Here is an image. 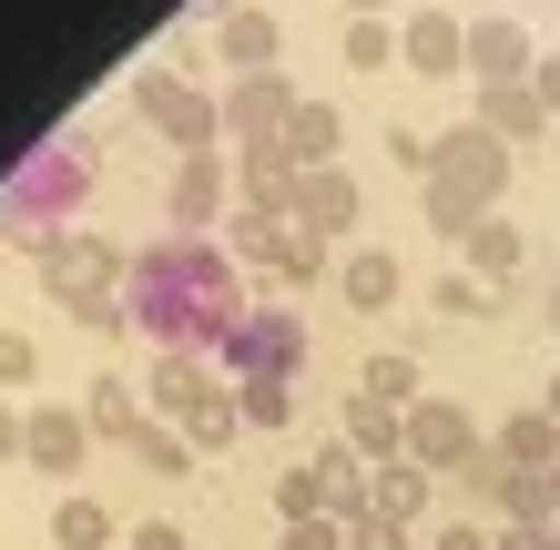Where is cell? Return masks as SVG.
I'll list each match as a JSON object with an SVG mask.
<instances>
[{
	"label": "cell",
	"instance_id": "6da1fadb",
	"mask_svg": "<svg viewBox=\"0 0 560 550\" xmlns=\"http://www.w3.org/2000/svg\"><path fill=\"white\" fill-rule=\"evenodd\" d=\"M122 316L153 337V358H214L245 316V276H235V245L214 235H163L122 266Z\"/></svg>",
	"mask_w": 560,
	"mask_h": 550
},
{
	"label": "cell",
	"instance_id": "7a4b0ae2",
	"mask_svg": "<svg viewBox=\"0 0 560 550\" xmlns=\"http://www.w3.org/2000/svg\"><path fill=\"white\" fill-rule=\"evenodd\" d=\"M82 194H92V133H51V143H31L11 184H0V224H11L21 245H42L61 214H82Z\"/></svg>",
	"mask_w": 560,
	"mask_h": 550
},
{
	"label": "cell",
	"instance_id": "3957f363",
	"mask_svg": "<svg viewBox=\"0 0 560 550\" xmlns=\"http://www.w3.org/2000/svg\"><path fill=\"white\" fill-rule=\"evenodd\" d=\"M31 266H42V285L82 316L92 337L133 327V316H122V266H133V255H113L103 235H42V245H31Z\"/></svg>",
	"mask_w": 560,
	"mask_h": 550
},
{
	"label": "cell",
	"instance_id": "277c9868",
	"mask_svg": "<svg viewBox=\"0 0 560 550\" xmlns=\"http://www.w3.org/2000/svg\"><path fill=\"white\" fill-rule=\"evenodd\" d=\"M133 113L174 153H214V133H224V103H214V92H194L184 72H133Z\"/></svg>",
	"mask_w": 560,
	"mask_h": 550
},
{
	"label": "cell",
	"instance_id": "5b68a950",
	"mask_svg": "<svg viewBox=\"0 0 560 550\" xmlns=\"http://www.w3.org/2000/svg\"><path fill=\"white\" fill-rule=\"evenodd\" d=\"M235 377H295L306 367V316H285V306H245L235 316V337L214 347Z\"/></svg>",
	"mask_w": 560,
	"mask_h": 550
},
{
	"label": "cell",
	"instance_id": "8992f818",
	"mask_svg": "<svg viewBox=\"0 0 560 550\" xmlns=\"http://www.w3.org/2000/svg\"><path fill=\"white\" fill-rule=\"evenodd\" d=\"M428 153H439V164H428L439 184H458V194H479V204L500 214V194H510V164H520V153H510L500 133H489V122H458V133H439Z\"/></svg>",
	"mask_w": 560,
	"mask_h": 550
},
{
	"label": "cell",
	"instance_id": "52a82bcc",
	"mask_svg": "<svg viewBox=\"0 0 560 550\" xmlns=\"http://www.w3.org/2000/svg\"><path fill=\"white\" fill-rule=\"evenodd\" d=\"M479 448H489V438H479V418L458 408V398H418V408H408V459H418L428 479H458Z\"/></svg>",
	"mask_w": 560,
	"mask_h": 550
},
{
	"label": "cell",
	"instance_id": "ba28073f",
	"mask_svg": "<svg viewBox=\"0 0 560 550\" xmlns=\"http://www.w3.org/2000/svg\"><path fill=\"white\" fill-rule=\"evenodd\" d=\"M398 61L418 82H458V72H469V21L439 11V0H418V11L398 21Z\"/></svg>",
	"mask_w": 560,
	"mask_h": 550
},
{
	"label": "cell",
	"instance_id": "9c48e42d",
	"mask_svg": "<svg viewBox=\"0 0 560 550\" xmlns=\"http://www.w3.org/2000/svg\"><path fill=\"white\" fill-rule=\"evenodd\" d=\"M224 204H235V153H184V164H174V194H163L174 235H205Z\"/></svg>",
	"mask_w": 560,
	"mask_h": 550
},
{
	"label": "cell",
	"instance_id": "30bf717a",
	"mask_svg": "<svg viewBox=\"0 0 560 550\" xmlns=\"http://www.w3.org/2000/svg\"><path fill=\"white\" fill-rule=\"evenodd\" d=\"M21 459L42 469V479H72L92 459V418L72 398H31V438H21Z\"/></svg>",
	"mask_w": 560,
	"mask_h": 550
},
{
	"label": "cell",
	"instance_id": "8fae6325",
	"mask_svg": "<svg viewBox=\"0 0 560 550\" xmlns=\"http://www.w3.org/2000/svg\"><path fill=\"white\" fill-rule=\"evenodd\" d=\"M295 103H306V92H295L285 72H235V82H224V133H235V143H266V133H285Z\"/></svg>",
	"mask_w": 560,
	"mask_h": 550
},
{
	"label": "cell",
	"instance_id": "7c38bea8",
	"mask_svg": "<svg viewBox=\"0 0 560 550\" xmlns=\"http://www.w3.org/2000/svg\"><path fill=\"white\" fill-rule=\"evenodd\" d=\"M285 224L295 235H316V245H337V235H357V174H295V204H285Z\"/></svg>",
	"mask_w": 560,
	"mask_h": 550
},
{
	"label": "cell",
	"instance_id": "4fadbf2b",
	"mask_svg": "<svg viewBox=\"0 0 560 550\" xmlns=\"http://www.w3.org/2000/svg\"><path fill=\"white\" fill-rule=\"evenodd\" d=\"M214 51H224V72H276V11L266 0H224L214 11Z\"/></svg>",
	"mask_w": 560,
	"mask_h": 550
},
{
	"label": "cell",
	"instance_id": "5bb4252c",
	"mask_svg": "<svg viewBox=\"0 0 560 550\" xmlns=\"http://www.w3.org/2000/svg\"><path fill=\"white\" fill-rule=\"evenodd\" d=\"M530 31H520V21H500V11H489V21H469V82L479 92H500V82H530Z\"/></svg>",
	"mask_w": 560,
	"mask_h": 550
},
{
	"label": "cell",
	"instance_id": "9a60e30c",
	"mask_svg": "<svg viewBox=\"0 0 560 550\" xmlns=\"http://www.w3.org/2000/svg\"><path fill=\"white\" fill-rule=\"evenodd\" d=\"M357 459L368 469H387V459H408V408H387V398H368V387H357L347 398V429H337Z\"/></svg>",
	"mask_w": 560,
	"mask_h": 550
},
{
	"label": "cell",
	"instance_id": "2e32d148",
	"mask_svg": "<svg viewBox=\"0 0 560 550\" xmlns=\"http://www.w3.org/2000/svg\"><path fill=\"white\" fill-rule=\"evenodd\" d=\"M337 296H347L357 316H387V306L408 296V266H398V255H387V245H357L347 266H337Z\"/></svg>",
	"mask_w": 560,
	"mask_h": 550
},
{
	"label": "cell",
	"instance_id": "e0dca14e",
	"mask_svg": "<svg viewBox=\"0 0 560 550\" xmlns=\"http://www.w3.org/2000/svg\"><path fill=\"white\" fill-rule=\"evenodd\" d=\"M205 398H214V367H205V358H153V367H143V408H153V418H194Z\"/></svg>",
	"mask_w": 560,
	"mask_h": 550
},
{
	"label": "cell",
	"instance_id": "ac0fdd59",
	"mask_svg": "<svg viewBox=\"0 0 560 550\" xmlns=\"http://www.w3.org/2000/svg\"><path fill=\"white\" fill-rule=\"evenodd\" d=\"M469 122H489V133H500V143L520 153L530 133H550V103H540L530 82H500V92H479V113H469Z\"/></svg>",
	"mask_w": 560,
	"mask_h": 550
},
{
	"label": "cell",
	"instance_id": "d6986e66",
	"mask_svg": "<svg viewBox=\"0 0 560 550\" xmlns=\"http://www.w3.org/2000/svg\"><path fill=\"white\" fill-rule=\"evenodd\" d=\"M337 143H347L337 103H295V113H285V153H295V174H326V164H337Z\"/></svg>",
	"mask_w": 560,
	"mask_h": 550
},
{
	"label": "cell",
	"instance_id": "ffe728a7",
	"mask_svg": "<svg viewBox=\"0 0 560 550\" xmlns=\"http://www.w3.org/2000/svg\"><path fill=\"white\" fill-rule=\"evenodd\" d=\"M428 490H439V479H428L418 459H387V469H368V510H377V520H418V510H428Z\"/></svg>",
	"mask_w": 560,
	"mask_h": 550
},
{
	"label": "cell",
	"instance_id": "44dd1931",
	"mask_svg": "<svg viewBox=\"0 0 560 550\" xmlns=\"http://www.w3.org/2000/svg\"><path fill=\"white\" fill-rule=\"evenodd\" d=\"M489 448H500L510 469H550V479H560V429H550V408H520V418H500V438H489Z\"/></svg>",
	"mask_w": 560,
	"mask_h": 550
},
{
	"label": "cell",
	"instance_id": "7402d4cb",
	"mask_svg": "<svg viewBox=\"0 0 560 550\" xmlns=\"http://www.w3.org/2000/svg\"><path fill=\"white\" fill-rule=\"evenodd\" d=\"M82 418H92V438H122V448H133V429H143V387L133 377H92V398H82Z\"/></svg>",
	"mask_w": 560,
	"mask_h": 550
},
{
	"label": "cell",
	"instance_id": "603a6c76",
	"mask_svg": "<svg viewBox=\"0 0 560 550\" xmlns=\"http://www.w3.org/2000/svg\"><path fill=\"white\" fill-rule=\"evenodd\" d=\"M51 550H122V530H113V510H103V500H82V490H72V500L51 510Z\"/></svg>",
	"mask_w": 560,
	"mask_h": 550
},
{
	"label": "cell",
	"instance_id": "cb8c5ba5",
	"mask_svg": "<svg viewBox=\"0 0 560 550\" xmlns=\"http://www.w3.org/2000/svg\"><path fill=\"white\" fill-rule=\"evenodd\" d=\"M458 255H469V276H479V285H510V276H520V224H510V214H489Z\"/></svg>",
	"mask_w": 560,
	"mask_h": 550
},
{
	"label": "cell",
	"instance_id": "d4e9b609",
	"mask_svg": "<svg viewBox=\"0 0 560 550\" xmlns=\"http://www.w3.org/2000/svg\"><path fill=\"white\" fill-rule=\"evenodd\" d=\"M276 510H285V530H295V520H337V500H326V469H316V459L276 469Z\"/></svg>",
	"mask_w": 560,
	"mask_h": 550
},
{
	"label": "cell",
	"instance_id": "484cf974",
	"mask_svg": "<svg viewBox=\"0 0 560 550\" xmlns=\"http://www.w3.org/2000/svg\"><path fill=\"white\" fill-rule=\"evenodd\" d=\"M174 429L194 438V459H205V448H224V438H235V429H245V408H235V377H224V387H214V398H205V408H194V418H174Z\"/></svg>",
	"mask_w": 560,
	"mask_h": 550
},
{
	"label": "cell",
	"instance_id": "4316f807",
	"mask_svg": "<svg viewBox=\"0 0 560 550\" xmlns=\"http://www.w3.org/2000/svg\"><path fill=\"white\" fill-rule=\"evenodd\" d=\"M428 224H439L448 245H469L479 224H489V204H479V194H458V184H439V174H428Z\"/></svg>",
	"mask_w": 560,
	"mask_h": 550
},
{
	"label": "cell",
	"instance_id": "83f0119b",
	"mask_svg": "<svg viewBox=\"0 0 560 550\" xmlns=\"http://www.w3.org/2000/svg\"><path fill=\"white\" fill-rule=\"evenodd\" d=\"M357 387H368V398H387V408H418V358H398V347H377V358L357 367Z\"/></svg>",
	"mask_w": 560,
	"mask_h": 550
},
{
	"label": "cell",
	"instance_id": "f1b7e54d",
	"mask_svg": "<svg viewBox=\"0 0 560 550\" xmlns=\"http://www.w3.org/2000/svg\"><path fill=\"white\" fill-rule=\"evenodd\" d=\"M235 408H245V429H285L295 418V377H235Z\"/></svg>",
	"mask_w": 560,
	"mask_h": 550
},
{
	"label": "cell",
	"instance_id": "f546056e",
	"mask_svg": "<svg viewBox=\"0 0 560 550\" xmlns=\"http://www.w3.org/2000/svg\"><path fill=\"white\" fill-rule=\"evenodd\" d=\"M133 459L163 469V479H184V469H194V438L174 429V418H143V429H133Z\"/></svg>",
	"mask_w": 560,
	"mask_h": 550
},
{
	"label": "cell",
	"instance_id": "4dcf8cb0",
	"mask_svg": "<svg viewBox=\"0 0 560 550\" xmlns=\"http://www.w3.org/2000/svg\"><path fill=\"white\" fill-rule=\"evenodd\" d=\"M295 235V224L285 214H255V204H235V255H245V266H276V245Z\"/></svg>",
	"mask_w": 560,
	"mask_h": 550
},
{
	"label": "cell",
	"instance_id": "1f68e13d",
	"mask_svg": "<svg viewBox=\"0 0 560 550\" xmlns=\"http://www.w3.org/2000/svg\"><path fill=\"white\" fill-rule=\"evenodd\" d=\"M398 61V21H347V72H387Z\"/></svg>",
	"mask_w": 560,
	"mask_h": 550
},
{
	"label": "cell",
	"instance_id": "d6a6232c",
	"mask_svg": "<svg viewBox=\"0 0 560 550\" xmlns=\"http://www.w3.org/2000/svg\"><path fill=\"white\" fill-rule=\"evenodd\" d=\"M266 276H276V285H316V276H326V245H316V235H285Z\"/></svg>",
	"mask_w": 560,
	"mask_h": 550
},
{
	"label": "cell",
	"instance_id": "836d02e7",
	"mask_svg": "<svg viewBox=\"0 0 560 550\" xmlns=\"http://www.w3.org/2000/svg\"><path fill=\"white\" fill-rule=\"evenodd\" d=\"M489 296H500V285H479L469 266H458V276H439V316H489Z\"/></svg>",
	"mask_w": 560,
	"mask_h": 550
},
{
	"label": "cell",
	"instance_id": "e575fe53",
	"mask_svg": "<svg viewBox=\"0 0 560 550\" xmlns=\"http://www.w3.org/2000/svg\"><path fill=\"white\" fill-rule=\"evenodd\" d=\"M31 377H42V347L21 327H0V387H31Z\"/></svg>",
	"mask_w": 560,
	"mask_h": 550
},
{
	"label": "cell",
	"instance_id": "d590c367",
	"mask_svg": "<svg viewBox=\"0 0 560 550\" xmlns=\"http://www.w3.org/2000/svg\"><path fill=\"white\" fill-rule=\"evenodd\" d=\"M347 550H408V530H398V520H377V510H368V520H347Z\"/></svg>",
	"mask_w": 560,
	"mask_h": 550
},
{
	"label": "cell",
	"instance_id": "8d00e7d4",
	"mask_svg": "<svg viewBox=\"0 0 560 550\" xmlns=\"http://www.w3.org/2000/svg\"><path fill=\"white\" fill-rule=\"evenodd\" d=\"M276 550H347V520H295Z\"/></svg>",
	"mask_w": 560,
	"mask_h": 550
},
{
	"label": "cell",
	"instance_id": "74e56055",
	"mask_svg": "<svg viewBox=\"0 0 560 550\" xmlns=\"http://www.w3.org/2000/svg\"><path fill=\"white\" fill-rule=\"evenodd\" d=\"M530 92H540V103H550V122H560V51H540V61H530Z\"/></svg>",
	"mask_w": 560,
	"mask_h": 550
},
{
	"label": "cell",
	"instance_id": "f35d334b",
	"mask_svg": "<svg viewBox=\"0 0 560 550\" xmlns=\"http://www.w3.org/2000/svg\"><path fill=\"white\" fill-rule=\"evenodd\" d=\"M122 550H194V540H184V530H174V520H143V530H133V540H122Z\"/></svg>",
	"mask_w": 560,
	"mask_h": 550
},
{
	"label": "cell",
	"instance_id": "ab89813d",
	"mask_svg": "<svg viewBox=\"0 0 560 550\" xmlns=\"http://www.w3.org/2000/svg\"><path fill=\"white\" fill-rule=\"evenodd\" d=\"M21 438H31V408H11V398H0V459H21Z\"/></svg>",
	"mask_w": 560,
	"mask_h": 550
},
{
	"label": "cell",
	"instance_id": "60d3db41",
	"mask_svg": "<svg viewBox=\"0 0 560 550\" xmlns=\"http://www.w3.org/2000/svg\"><path fill=\"white\" fill-rule=\"evenodd\" d=\"M439 550H500V540H489L479 520H448V530H439Z\"/></svg>",
	"mask_w": 560,
	"mask_h": 550
},
{
	"label": "cell",
	"instance_id": "b9f144b4",
	"mask_svg": "<svg viewBox=\"0 0 560 550\" xmlns=\"http://www.w3.org/2000/svg\"><path fill=\"white\" fill-rule=\"evenodd\" d=\"M500 550H560V530H550V520H530V530H500Z\"/></svg>",
	"mask_w": 560,
	"mask_h": 550
},
{
	"label": "cell",
	"instance_id": "7bdbcfd3",
	"mask_svg": "<svg viewBox=\"0 0 560 550\" xmlns=\"http://www.w3.org/2000/svg\"><path fill=\"white\" fill-rule=\"evenodd\" d=\"M387 11H398V0H347V21H387Z\"/></svg>",
	"mask_w": 560,
	"mask_h": 550
},
{
	"label": "cell",
	"instance_id": "ee69618b",
	"mask_svg": "<svg viewBox=\"0 0 560 550\" xmlns=\"http://www.w3.org/2000/svg\"><path fill=\"white\" fill-rule=\"evenodd\" d=\"M540 408H550V429H560V377H550V387H540Z\"/></svg>",
	"mask_w": 560,
	"mask_h": 550
},
{
	"label": "cell",
	"instance_id": "f6af8a7d",
	"mask_svg": "<svg viewBox=\"0 0 560 550\" xmlns=\"http://www.w3.org/2000/svg\"><path fill=\"white\" fill-rule=\"evenodd\" d=\"M550 327H560V285H550Z\"/></svg>",
	"mask_w": 560,
	"mask_h": 550
},
{
	"label": "cell",
	"instance_id": "bcb514c9",
	"mask_svg": "<svg viewBox=\"0 0 560 550\" xmlns=\"http://www.w3.org/2000/svg\"><path fill=\"white\" fill-rule=\"evenodd\" d=\"M550 530H560V510H550Z\"/></svg>",
	"mask_w": 560,
	"mask_h": 550
},
{
	"label": "cell",
	"instance_id": "7dc6e473",
	"mask_svg": "<svg viewBox=\"0 0 560 550\" xmlns=\"http://www.w3.org/2000/svg\"><path fill=\"white\" fill-rule=\"evenodd\" d=\"M266 11H276V0H266Z\"/></svg>",
	"mask_w": 560,
	"mask_h": 550
}]
</instances>
